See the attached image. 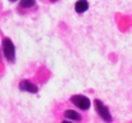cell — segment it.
Listing matches in <instances>:
<instances>
[{"label":"cell","instance_id":"cell-1","mask_svg":"<svg viewBox=\"0 0 132 123\" xmlns=\"http://www.w3.org/2000/svg\"><path fill=\"white\" fill-rule=\"evenodd\" d=\"M55 114L58 118H65V119H69L75 123H86L87 118L81 113V110H78L77 108H63L62 110H58L55 109Z\"/></svg>","mask_w":132,"mask_h":123},{"label":"cell","instance_id":"cell-2","mask_svg":"<svg viewBox=\"0 0 132 123\" xmlns=\"http://www.w3.org/2000/svg\"><path fill=\"white\" fill-rule=\"evenodd\" d=\"M1 50H3V56L8 63L12 64L15 62V45L9 37H3Z\"/></svg>","mask_w":132,"mask_h":123},{"label":"cell","instance_id":"cell-3","mask_svg":"<svg viewBox=\"0 0 132 123\" xmlns=\"http://www.w3.org/2000/svg\"><path fill=\"white\" fill-rule=\"evenodd\" d=\"M69 104H72L73 106H76L81 112H88L90 108H91L92 101L88 99L87 96H85V95L76 94V95H72L69 97Z\"/></svg>","mask_w":132,"mask_h":123},{"label":"cell","instance_id":"cell-4","mask_svg":"<svg viewBox=\"0 0 132 123\" xmlns=\"http://www.w3.org/2000/svg\"><path fill=\"white\" fill-rule=\"evenodd\" d=\"M94 105H95V110L97 113V116L104 121L105 123H112L113 122V116L109 110V108L99 99H95L94 100Z\"/></svg>","mask_w":132,"mask_h":123},{"label":"cell","instance_id":"cell-5","mask_svg":"<svg viewBox=\"0 0 132 123\" xmlns=\"http://www.w3.org/2000/svg\"><path fill=\"white\" fill-rule=\"evenodd\" d=\"M18 88L22 92H27V94H37L40 90L35 82L30 81V80H21L18 83Z\"/></svg>","mask_w":132,"mask_h":123},{"label":"cell","instance_id":"cell-6","mask_svg":"<svg viewBox=\"0 0 132 123\" xmlns=\"http://www.w3.org/2000/svg\"><path fill=\"white\" fill-rule=\"evenodd\" d=\"M36 8V0H19L18 4V12L24 13L26 10H32Z\"/></svg>","mask_w":132,"mask_h":123},{"label":"cell","instance_id":"cell-7","mask_svg":"<svg viewBox=\"0 0 132 123\" xmlns=\"http://www.w3.org/2000/svg\"><path fill=\"white\" fill-rule=\"evenodd\" d=\"M75 10L78 14H84L88 10V1L87 0H77L75 4Z\"/></svg>","mask_w":132,"mask_h":123},{"label":"cell","instance_id":"cell-8","mask_svg":"<svg viewBox=\"0 0 132 123\" xmlns=\"http://www.w3.org/2000/svg\"><path fill=\"white\" fill-rule=\"evenodd\" d=\"M58 123H75V122H72V121H69V119H65V118H60Z\"/></svg>","mask_w":132,"mask_h":123},{"label":"cell","instance_id":"cell-9","mask_svg":"<svg viewBox=\"0 0 132 123\" xmlns=\"http://www.w3.org/2000/svg\"><path fill=\"white\" fill-rule=\"evenodd\" d=\"M46 1H47V3H51V4H53V3H56V1H59V0H46Z\"/></svg>","mask_w":132,"mask_h":123},{"label":"cell","instance_id":"cell-10","mask_svg":"<svg viewBox=\"0 0 132 123\" xmlns=\"http://www.w3.org/2000/svg\"><path fill=\"white\" fill-rule=\"evenodd\" d=\"M1 53H3V51H1V47H0V59H1Z\"/></svg>","mask_w":132,"mask_h":123},{"label":"cell","instance_id":"cell-11","mask_svg":"<svg viewBox=\"0 0 132 123\" xmlns=\"http://www.w3.org/2000/svg\"><path fill=\"white\" fill-rule=\"evenodd\" d=\"M9 1H17V0H9Z\"/></svg>","mask_w":132,"mask_h":123}]
</instances>
